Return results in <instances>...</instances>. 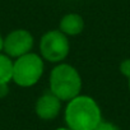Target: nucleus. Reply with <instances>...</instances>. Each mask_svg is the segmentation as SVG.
I'll list each match as a JSON object with an SVG mask.
<instances>
[{
	"mask_svg": "<svg viewBox=\"0 0 130 130\" xmlns=\"http://www.w3.org/2000/svg\"><path fill=\"white\" fill-rule=\"evenodd\" d=\"M65 121L72 130H94L101 122V110L93 98L77 96L67 106Z\"/></svg>",
	"mask_w": 130,
	"mask_h": 130,
	"instance_id": "1",
	"label": "nucleus"
},
{
	"mask_svg": "<svg viewBox=\"0 0 130 130\" xmlns=\"http://www.w3.org/2000/svg\"><path fill=\"white\" fill-rule=\"evenodd\" d=\"M82 79L79 73L69 64H60L50 75V89L60 101H70L79 96Z\"/></svg>",
	"mask_w": 130,
	"mask_h": 130,
	"instance_id": "2",
	"label": "nucleus"
},
{
	"mask_svg": "<svg viewBox=\"0 0 130 130\" xmlns=\"http://www.w3.org/2000/svg\"><path fill=\"white\" fill-rule=\"evenodd\" d=\"M43 73V61L36 54H26L13 64V80L21 87L36 84Z\"/></svg>",
	"mask_w": 130,
	"mask_h": 130,
	"instance_id": "3",
	"label": "nucleus"
},
{
	"mask_svg": "<svg viewBox=\"0 0 130 130\" xmlns=\"http://www.w3.org/2000/svg\"><path fill=\"white\" fill-rule=\"evenodd\" d=\"M40 48L46 60L61 61L69 54V41L61 31H50L42 36Z\"/></svg>",
	"mask_w": 130,
	"mask_h": 130,
	"instance_id": "4",
	"label": "nucleus"
},
{
	"mask_svg": "<svg viewBox=\"0 0 130 130\" xmlns=\"http://www.w3.org/2000/svg\"><path fill=\"white\" fill-rule=\"evenodd\" d=\"M33 47V37L26 29L10 32L4 40V51L12 57H21Z\"/></svg>",
	"mask_w": 130,
	"mask_h": 130,
	"instance_id": "5",
	"label": "nucleus"
},
{
	"mask_svg": "<svg viewBox=\"0 0 130 130\" xmlns=\"http://www.w3.org/2000/svg\"><path fill=\"white\" fill-rule=\"evenodd\" d=\"M60 111V100L52 94L46 93L38 98L36 103V113L43 120H52L59 115Z\"/></svg>",
	"mask_w": 130,
	"mask_h": 130,
	"instance_id": "6",
	"label": "nucleus"
},
{
	"mask_svg": "<svg viewBox=\"0 0 130 130\" xmlns=\"http://www.w3.org/2000/svg\"><path fill=\"white\" fill-rule=\"evenodd\" d=\"M84 28V22L83 18L79 14L70 13L64 15L62 19L60 21V31L65 36H75L79 35Z\"/></svg>",
	"mask_w": 130,
	"mask_h": 130,
	"instance_id": "7",
	"label": "nucleus"
},
{
	"mask_svg": "<svg viewBox=\"0 0 130 130\" xmlns=\"http://www.w3.org/2000/svg\"><path fill=\"white\" fill-rule=\"evenodd\" d=\"M10 79H13V62L8 56L0 54V84Z\"/></svg>",
	"mask_w": 130,
	"mask_h": 130,
	"instance_id": "8",
	"label": "nucleus"
},
{
	"mask_svg": "<svg viewBox=\"0 0 130 130\" xmlns=\"http://www.w3.org/2000/svg\"><path fill=\"white\" fill-rule=\"evenodd\" d=\"M120 70L124 75H126L127 78H130V59L127 60H124L121 64H120Z\"/></svg>",
	"mask_w": 130,
	"mask_h": 130,
	"instance_id": "9",
	"label": "nucleus"
},
{
	"mask_svg": "<svg viewBox=\"0 0 130 130\" xmlns=\"http://www.w3.org/2000/svg\"><path fill=\"white\" fill-rule=\"evenodd\" d=\"M94 130H119V127L115 126V125L111 124V122H102V121H101Z\"/></svg>",
	"mask_w": 130,
	"mask_h": 130,
	"instance_id": "10",
	"label": "nucleus"
},
{
	"mask_svg": "<svg viewBox=\"0 0 130 130\" xmlns=\"http://www.w3.org/2000/svg\"><path fill=\"white\" fill-rule=\"evenodd\" d=\"M9 88H8V83H2L0 84V98H3L8 94Z\"/></svg>",
	"mask_w": 130,
	"mask_h": 130,
	"instance_id": "11",
	"label": "nucleus"
},
{
	"mask_svg": "<svg viewBox=\"0 0 130 130\" xmlns=\"http://www.w3.org/2000/svg\"><path fill=\"white\" fill-rule=\"evenodd\" d=\"M4 48V40L2 38V36H0V51H2Z\"/></svg>",
	"mask_w": 130,
	"mask_h": 130,
	"instance_id": "12",
	"label": "nucleus"
},
{
	"mask_svg": "<svg viewBox=\"0 0 130 130\" xmlns=\"http://www.w3.org/2000/svg\"><path fill=\"white\" fill-rule=\"evenodd\" d=\"M56 130H72V129H69V127H60V129H56Z\"/></svg>",
	"mask_w": 130,
	"mask_h": 130,
	"instance_id": "13",
	"label": "nucleus"
},
{
	"mask_svg": "<svg viewBox=\"0 0 130 130\" xmlns=\"http://www.w3.org/2000/svg\"><path fill=\"white\" fill-rule=\"evenodd\" d=\"M129 88H130V78H129Z\"/></svg>",
	"mask_w": 130,
	"mask_h": 130,
	"instance_id": "14",
	"label": "nucleus"
}]
</instances>
